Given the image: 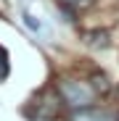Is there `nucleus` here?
<instances>
[{
    "label": "nucleus",
    "instance_id": "nucleus-2",
    "mask_svg": "<svg viewBox=\"0 0 119 121\" xmlns=\"http://www.w3.org/2000/svg\"><path fill=\"white\" fill-rule=\"evenodd\" d=\"M69 121H119V116H114L111 111L103 108H82V111H74Z\"/></svg>",
    "mask_w": 119,
    "mask_h": 121
},
{
    "label": "nucleus",
    "instance_id": "nucleus-5",
    "mask_svg": "<svg viewBox=\"0 0 119 121\" xmlns=\"http://www.w3.org/2000/svg\"><path fill=\"white\" fill-rule=\"evenodd\" d=\"M90 84L95 87V92H106V90H109V79H106L103 74H95V76L90 79Z\"/></svg>",
    "mask_w": 119,
    "mask_h": 121
},
{
    "label": "nucleus",
    "instance_id": "nucleus-1",
    "mask_svg": "<svg viewBox=\"0 0 119 121\" xmlns=\"http://www.w3.org/2000/svg\"><path fill=\"white\" fill-rule=\"evenodd\" d=\"M58 95H61V103L74 108V111H82V108H93L95 105V87L90 82H82V79H71V76H64L58 82Z\"/></svg>",
    "mask_w": 119,
    "mask_h": 121
},
{
    "label": "nucleus",
    "instance_id": "nucleus-7",
    "mask_svg": "<svg viewBox=\"0 0 119 121\" xmlns=\"http://www.w3.org/2000/svg\"><path fill=\"white\" fill-rule=\"evenodd\" d=\"M24 21H27V26H29L32 32H43V24H40V21H34V16L24 13Z\"/></svg>",
    "mask_w": 119,
    "mask_h": 121
},
{
    "label": "nucleus",
    "instance_id": "nucleus-3",
    "mask_svg": "<svg viewBox=\"0 0 119 121\" xmlns=\"http://www.w3.org/2000/svg\"><path fill=\"white\" fill-rule=\"evenodd\" d=\"M85 37H87V45L93 48H109V39H111L109 32H87Z\"/></svg>",
    "mask_w": 119,
    "mask_h": 121
},
{
    "label": "nucleus",
    "instance_id": "nucleus-4",
    "mask_svg": "<svg viewBox=\"0 0 119 121\" xmlns=\"http://www.w3.org/2000/svg\"><path fill=\"white\" fill-rule=\"evenodd\" d=\"M61 5H66L69 11H79V8H90L95 0H58Z\"/></svg>",
    "mask_w": 119,
    "mask_h": 121
},
{
    "label": "nucleus",
    "instance_id": "nucleus-6",
    "mask_svg": "<svg viewBox=\"0 0 119 121\" xmlns=\"http://www.w3.org/2000/svg\"><path fill=\"white\" fill-rule=\"evenodd\" d=\"M8 76V53L0 48V79H5Z\"/></svg>",
    "mask_w": 119,
    "mask_h": 121
}]
</instances>
